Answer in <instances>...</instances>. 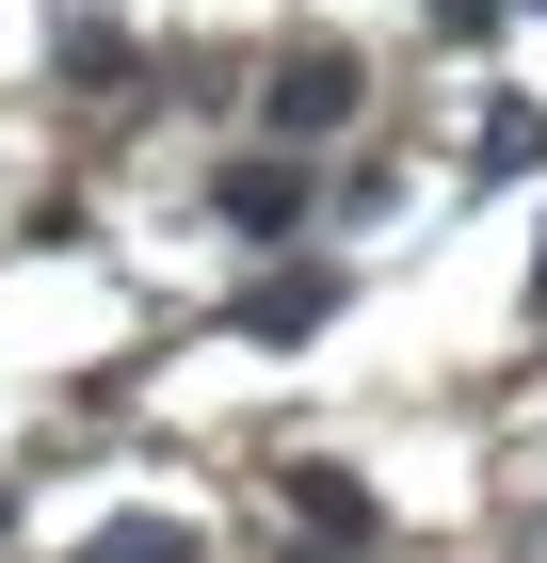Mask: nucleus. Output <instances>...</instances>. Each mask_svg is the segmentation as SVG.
I'll use <instances>...</instances> for the list:
<instances>
[{"instance_id":"nucleus-1","label":"nucleus","mask_w":547,"mask_h":563,"mask_svg":"<svg viewBox=\"0 0 547 563\" xmlns=\"http://www.w3.org/2000/svg\"><path fill=\"white\" fill-rule=\"evenodd\" d=\"M274 130H291V145L354 130V48H306V65H274Z\"/></svg>"},{"instance_id":"nucleus-2","label":"nucleus","mask_w":547,"mask_h":563,"mask_svg":"<svg viewBox=\"0 0 547 563\" xmlns=\"http://www.w3.org/2000/svg\"><path fill=\"white\" fill-rule=\"evenodd\" d=\"M291 531H322V548H371V499H354V467H291Z\"/></svg>"},{"instance_id":"nucleus-3","label":"nucleus","mask_w":547,"mask_h":563,"mask_svg":"<svg viewBox=\"0 0 547 563\" xmlns=\"http://www.w3.org/2000/svg\"><path fill=\"white\" fill-rule=\"evenodd\" d=\"M210 210H226V225H291V210H306V177H291V162H226Z\"/></svg>"},{"instance_id":"nucleus-4","label":"nucleus","mask_w":547,"mask_h":563,"mask_svg":"<svg viewBox=\"0 0 547 563\" xmlns=\"http://www.w3.org/2000/svg\"><path fill=\"white\" fill-rule=\"evenodd\" d=\"M322 306H338L322 274H258V290H242V322H258V339H306V322H322Z\"/></svg>"},{"instance_id":"nucleus-5","label":"nucleus","mask_w":547,"mask_h":563,"mask_svg":"<svg viewBox=\"0 0 547 563\" xmlns=\"http://www.w3.org/2000/svg\"><path fill=\"white\" fill-rule=\"evenodd\" d=\"M81 563H194V531H177V516H113Z\"/></svg>"},{"instance_id":"nucleus-6","label":"nucleus","mask_w":547,"mask_h":563,"mask_svg":"<svg viewBox=\"0 0 547 563\" xmlns=\"http://www.w3.org/2000/svg\"><path fill=\"white\" fill-rule=\"evenodd\" d=\"M483 16H500V0H435V33H483Z\"/></svg>"},{"instance_id":"nucleus-7","label":"nucleus","mask_w":547,"mask_h":563,"mask_svg":"<svg viewBox=\"0 0 547 563\" xmlns=\"http://www.w3.org/2000/svg\"><path fill=\"white\" fill-rule=\"evenodd\" d=\"M532 306H547V258H532Z\"/></svg>"}]
</instances>
